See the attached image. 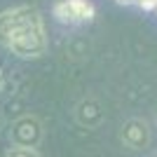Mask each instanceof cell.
Listing matches in <instances>:
<instances>
[{"instance_id":"obj_11","label":"cell","mask_w":157,"mask_h":157,"mask_svg":"<svg viewBox=\"0 0 157 157\" xmlns=\"http://www.w3.org/2000/svg\"><path fill=\"white\" fill-rule=\"evenodd\" d=\"M155 122H157V115H155Z\"/></svg>"},{"instance_id":"obj_7","label":"cell","mask_w":157,"mask_h":157,"mask_svg":"<svg viewBox=\"0 0 157 157\" xmlns=\"http://www.w3.org/2000/svg\"><path fill=\"white\" fill-rule=\"evenodd\" d=\"M117 5L131 7V10H138V12H145L157 19V0H115Z\"/></svg>"},{"instance_id":"obj_4","label":"cell","mask_w":157,"mask_h":157,"mask_svg":"<svg viewBox=\"0 0 157 157\" xmlns=\"http://www.w3.org/2000/svg\"><path fill=\"white\" fill-rule=\"evenodd\" d=\"M52 17L63 26H80L94 21L96 7L89 0H59L52 7Z\"/></svg>"},{"instance_id":"obj_10","label":"cell","mask_w":157,"mask_h":157,"mask_svg":"<svg viewBox=\"0 0 157 157\" xmlns=\"http://www.w3.org/2000/svg\"><path fill=\"white\" fill-rule=\"evenodd\" d=\"M0 129H2V117H0Z\"/></svg>"},{"instance_id":"obj_6","label":"cell","mask_w":157,"mask_h":157,"mask_svg":"<svg viewBox=\"0 0 157 157\" xmlns=\"http://www.w3.org/2000/svg\"><path fill=\"white\" fill-rule=\"evenodd\" d=\"M75 120H78L80 127H87V129H96V127L103 124L105 120V110L101 101L94 96H87L82 98L78 105H75Z\"/></svg>"},{"instance_id":"obj_9","label":"cell","mask_w":157,"mask_h":157,"mask_svg":"<svg viewBox=\"0 0 157 157\" xmlns=\"http://www.w3.org/2000/svg\"><path fill=\"white\" fill-rule=\"evenodd\" d=\"M2 82H5V80H2V73H0V92H2Z\"/></svg>"},{"instance_id":"obj_5","label":"cell","mask_w":157,"mask_h":157,"mask_svg":"<svg viewBox=\"0 0 157 157\" xmlns=\"http://www.w3.org/2000/svg\"><path fill=\"white\" fill-rule=\"evenodd\" d=\"M120 141L129 150H145L150 145V124L141 117L127 120L120 129Z\"/></svg>"},{"instance_id":"obj_1","label":"cell","mask_w":157,"mask_h":157,"mask_svg":"<svg viewBox=\"0 0 157 157\" xmlns=\"http://www.w3.org/2000/svg\"><path fill=\"white\" fill-rule=\"evenodd\" d=\"M7 49L19 56V59H38L47 52V33H45V21L33 24L28 28H21L10 42Z\"/></svg>"},{"instance_id":"obj_8","label":"cell","mask_w":157,"mask_h":157,"mask_svg":"<svg viewBox=\"0 0 157 157\" xmlns=\"http://www.w3.org/2000/svg\"><path fill=\"white\" fill-rule=\"evenodd\" d=\"M5 157H40V155L33 148H10L5 152Z\"/></svg>"},{"instance_id":"obj_2","label":"cell","mask_w":157,"mask_h":157,"mask_svg":"<svg viewBox=\"0 0 157 157\" xmlns=\"http://www.w3.org/2000/svg\"><path fill=\"white\" fill-rule=\"evenodd\" d=\"M40 21H42V14L31 5H17L0 12V45L7 47V42L21 28H28L33 24H40Z\"/></svg>"},{"instance_id":"obj_3","label":"cell","mask_w":157,"mask_h":157,"mask_svg":"<svg viewBox=\"0 0 157 157\" xmlns=\"http://www.w3.org/2000/svg\"><path fill=\"white\" fill-rule=\"evenodd\" d=\"M42 134H45L42 122L35 115H21L7 129V138H10L12 148H33L35 150L42 141Z\"/></svg>"}]
</instances>
